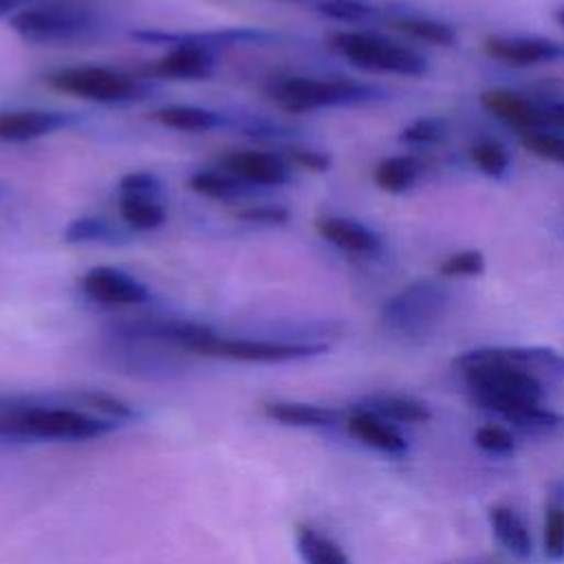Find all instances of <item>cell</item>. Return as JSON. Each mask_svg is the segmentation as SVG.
Returning a JSON list of instances; mask_svg holds the SVG:
<instances>
[{
	"instance_id": "obj_2",
	"label": "cell",
	"mask_w": 564,
	"mask_h": 564,
	"mask_svg": "<svg viewBox=\"0 0 564 564\" xmlns=\"http://www.w3.org/2000/svg\"><path fill=\"white\" fill-rule=\"evenodd\" d=\"M267 97L284 112H313L333 106H361L386 99V93L372 84L348 77H308L289 75L267 84Z\"/></svg>"
},
{
	"instance_id": "obj_9",
	"label": "cell",
	"mask_w": 564,
	"mask_h": 564,
	"mask_svg": "<svg viewBox=\"0 0 564 564\" xmlns=\"http://www.w3.org/2000/svg\"><path fill=\"white\" fill-rule=\"evenodd\" d=\"M172 350H163V344H156V341L128 339V337L112 335L108 357L112 359V366L130 375L170 377L185 368L183 359L172 355Z\"/></svg>"
},
{
	"instance_id": "obj_37",
	"label": "cell",
	"mask_w": 564,
	"mask_h": 564,
	"mask_svg": "<svg viewBox=\"0 0 564 564\" xmlns=\"http://www.w3.org/2000/svg\"><path fill=\"white\" fill-rule=\"evenodd\" d=\"M522 143L535 156L564 165V139L562 137L551 134L546 130H531V132L522 134Z\"/></svg>"
},
{
	"instance_id": "obj_36",
	"label": "cell",
	"mask_w": 564,
	"mask_h": 564,
	"mask_svg": "<svg viewBox=\"0 0 564 564\" xmlns=\"http://www.w3.org/2000/svg\"><path fill=\"white\" fill-rule=\"evenodd\" d=\"M474 441H476V445L482 452H487L491 456H507V454H511L516 449L513 434L507 427L494 425V423L478 427L474 432Z\"/></svg>"
},
{
	"instance_id": "obj_3",
	"label": "cell",
	"mask_w": 564,
	"mask_h": 564,
	"mask_svg": "<svg viewBox=\"0 0 564 564\" xmlns=\"http://www.w3.org/2000/svg\"><path fill=\"white\" fill-rule=\"evenodd\" d=\"M9 26L22 42L37 46L84 44L97 40L106 29L93 9L66 2L20 9L11 15Z\"/></svg>"
},
{
	"instance_id": "obj_15",
	"label": "cell",
	"mask_w": 564,
	"mask_h": 564,
	"mask_svg": "<svg viewBox=\"0 0 564 564\" xmlns=\"http://www.w3.org/2000/svg\"><path fill=\"white\" fill-rule=\"evenodd\" d=\"M216 53L200 44H174L148 70L163 79H207L214 73Z\"/></svg>"
},
{
	"instance_id": "obj_4",
	"label": "cell",
	"mask_w": 564,
	"mask_h": 564,
	"mask_svg": "<svg viewBox=\"0 0 564 564\" xmlns=\"http://www.w3.org/2000/svg\"><path fill=\"white\" fill-rule=\"evenodd\" d=\"M185 352L200 357H220L249 364H286L319 357L328 352L326 341H291L264 337H225L207 328L200 337L187 344Z\"/></svg>"
},
{
	"instance_id": "obj_14",
	"label": "cell",
	"mask_w": 564,
	"mask_h": 564,
	"mask_svg": "<svg viewBox=\"0 0 564 564\" xmlns=\"http://www.w3.org/2000/svg\"><path fill=\"white\" fill-rule=\"evenodd\" d=\"M77 119L70 112L44 108L0 110V141L29 143L73 126Z\"/></svg>"
},
{
	"instance_id": "obj_28",
	"label": "cell",
	"mask_w": 564,
	"mask_h": 564,
	"mask_svg": "<svg viewBox=\"0 0 564 564\" xmlns=\"http://www.w3.org/2000/svg\"><path fill=\"white\" fill-rule=\"evenodd\" d=\"M297 551L304 564H350L348 555L337 542L311 527L297 529Z\"/></svg>"
},
{
	"instance_id": "obj_21",
	"label": "cell",
	"mask_w": 564,
	"mask_h": 564,
	"mask_svg": "<svg viewBox=\"0 0 564 564\" xmlns=\"http://www.w3.org/2000/svg\"><path fill=\"white\" fill-rule=\"evenodd\" d=\"M357 408H364L392 425L425 423L432 416L430 408L423 401L414 397H403V394H370Z\"/></svg>"
},
{
	"instance_id": "obj_27",
	"label": "cell",
	"mask_w": 564,
	"mask_h": 564,
	"mask_svg": "<svg viewBox=\"0 0 564 564\" xmlns=\"http://www.w3.org/2000/svg\"><path fill=\"white\" fill-rule=\"evenodd\" d=\"M507 423H511L513 427H518L524 434H533V436H555L560 432H564V416L551 408H546L544 403H529L522 405L518 410H513L511 414L505 416Z\"/></svg>"
},
{
	"instance_id": "obj_25",
	"label": "cell",
	"mask_w": 564,
	"mask_h": 564,
	"mask_svg": "<svg viewBox=\"0 0 564 564\" xmlns=\"http://www.w3.org/2000/svg\"><path fill=\"white\" fill-rule=\"evenodd\" d=\"M128 240V231L101 216L73 218L64 229V242L68 245H123Z\"/></svg>"
},
{
	"instance_id": "obj_26",
	"label": "cell",
	"mask_w": 564,
	"mask_h": 564,
	"mask_svg": "<svg viewBox=\"0 0 564 564\" xmlns=\"http://www.w3.org/2000/svg\"><path fill=\"white\" fill-rule=\"evenodd\" d=\"M421 165L414 156L408 154H394L386 156L375 167V183L379 189L388 194H401L414 185L419 178Z\"/></svg>"
},
{
	"instance_id": "obj_29",
	"label": "cell",
	"mask_w": 564,
	"mask_h": 564,
	"mask_svg": "<svg viewBox=\"0 0 564 564\" xmlns=\"http://www.w3.org/2000/svg\"><path fill=\"white\" fill-rule=\"evenodd\" d=\"M394 26L408 33L414 40L434 44V46H452L456 42V31L447 22H438L423 15H403L394 20Z\"/></svg>"
},
{
	"instance_id": "obj_6",
	"label": "cell",
	"mask_w": 564,
	"mask_h": 564,
	"mask_svg": "<svg viewBox=\"0 0 564 564\" xmlns=\"http://www.w3.org/2000/svg\"><path fill=\"white\" fill-rule=\"evenodd\" d=\"M452 293L436 280H416L394 293L381 308V322L388 330L421 339L438 326L447 313Z\"/></svg>"
},
{
	"instance_id": "obj_19",
	"label": "cell",
	"mask_w": 564,
	"mask_h": 564,
	"mask_svg": "<svg viewBox=\"0 0 564 564\" xmlns=\"http://www.w3.org/2000/svg\"><path fill=\"white\" fill-rule=\"evenodd\" d=\"M346 430L352 438L381 454L401 456L408 452V441L401 436V432L392 423L379 419L364 408H355L350 412V416L346 419Z\"/></svg>"
},
{
	"instance_id": "obj_22",
	"label": "cell",
	"mask_w": 564,
	"mask_h": 564,
	"mask_svg": "<svg viewBox=\"0 0 564 564\" xmlns=\"http://www.w3.org/2000/svg\"><path fill=\"white\" fill-rule=\"evenodd\" d=\"M264 414L282 425L295 427H328L339 421V412L326 405L297 403V401H269L262 405Z\"/></svg>"
},
{
	"instance_id": "obj_32",
	"label": "cell",
	"mask_w": 564,
	"mask_h": 564,
	"mask_svg": "<svg viewBox=\"0 0 564 564\" xmlns=\"http://www.w3.org/2000/svg\"><path fill=\"white\" fill-rule=\"evenodd\" d=\"M542 549L551 562L564 560V505L551 502L546 507Z\"/></svg>"
},
{
	"instance_id": "obj_41",
	"label": "cell",
	"mask_w": 564,
	"mask_h": 564,
	"mask_svg": "<svg viewBox=\"0 0 564 564\" xmlns=\"http://www.w3.org/2000/svg\"><path fill=\"white\" fill-rule=\"evenodd\" d=\"M553 18H555V22H557L560 26H564V4H560V7L553 11Z\"/></svg>"
},
{
	"instance_id": "obj_1",
	"label": "cell",
	"mask_w": 564,
	"mask_h": 564,
	"mask_svg": "<svg viewBox=\"0 0 564 564\" xmlns=\"http://www.w3.org/2000/svg\"><path fill=\"white\" fill-rule=\"evenodd\" d=\"M115 421H104L73 408L2 403L0 438L37 441H90L115 430Z\"/></svg>"
},
{
	"instance_id": "obj_38",
	"label": "cell",
	"mask_w": 564,
	"mask_h": 564,
	"mask_svg": "<svg viewBox=\"0 0 564 564\" xmlns=\"http://www.w3.org/2000/svg\"><path fill=\"white\" fill-rule=\"evenodd\" d=\"M280 156L295 167L308 170V172H326L330 167V156L322 150H313V148H297L291 145L284 152H280Z\"/></svg>"
},
{
	"instance_id": "obj_18",
	"label": "cell",
	"mask_w": 564,
	"mask_h": 564,
	"mask_svg": "<svg viewBox=\"0 0 564 564\" xmlns=\"http://www.w3.org/2000/svg\"><path fill=\"white\" fill-rule=\"evenodd\" d=\"M315 229L326 242L348 253L372 256L381 249V236L375 229L346 216H322L315 220Z\"/></svg>"
},
{
	"instance_id": "obj_34",
	"label": "cell",
	"mask_w": 564,
	"mask_h": 564,
	"mask_svg": "<svg viewBox=\"0 0 564 564\" xmlns=\"http://www.w3.org/2000/svg\"><path fill=\"white\" fill-rule=\"evenodd\" d=\"M485 271V256L478 249H465L447 256L438 264L443 278H476Z\"/></svg>"
},
{
	"instance_id": "obj_20",
	"label": "cell",
	"mask_w": 564,
	"mask_h": 564,
	"mask_svg": "<svg viewBox=\"0 0 564 564\" xmlns=\"http://www.w3.org/2000/svg\"><path fill=\"white\" fill-rule=\"evenodd\" d=\"M150 119L181 132H209L216 128H231V115L192 106V104H170L150 112Z\"/></svg>"
},
{
	"instance_id": "obj_16",
	"label": "cell",
	"mask_w": 564,
	"mask_h": 564,
	"mask_svg": "<svg viewBox=\"0 0 564 564\" xmlns=\"http://www.w3.org/2000/svg\"><path fill=\"white\" fill-rule=\"evenodd\" d=\"M480 106L491 112L494 117L513 123L522 128L524 132L531 130H544L553 119V112H546L524 99L522 95L509 90V88H491L480 95Z\"/></svg>"
},
{
	"instance_id": "obj_10",
	"label": "cell",
	"mask_w": 564,
	"mask_h": 564,
	"mask_svg": "<svg viewBox=\"0 0 564 564\" xmlns=\"http://www.w3.org/2000/svg\"><path fill=\"white\" fill-rule=\"evenodd\" d=\"M134 40L150 42V44H200L205 48L223 51L231 46H267L275 44L280 40L278 33L264 31V29H251V26H234V29H218V31H196V33H167V31H150L141 29L132 33Z\"/></svg>"
},
{
	"instance_id": "obj_35",
	"label": "cell",
	"mask_w": 564,
	"mask_h": 564,
	"mask_svg": "<svg viewBox=\"0 0 564 564\" xmlns=\"http://www.w3.org/2000/svg\"><path fill=\"white\" fill-rule=\"evenodd\" d=\"M447 134V126L441 117H421L405 126L399 134L403 143H416V145H427V143H438Z\"/></svg>"
},
{
	"instance_id": "obj_31",
	"label": "cell",
	"mask_w": 564,
	"mask_h": 564,
	"mask_svg": "<svg viewBox=\"0 0 564 564\" xmlns=\"http://www.w3.org/2000/svg\"><path fill=\"white\" fill-rule=\"evenodd\" d=\"M471 161H474V165L482 172V174H487V176H491V178H500L507 170H509V154H507V150L500 145V143H496V141H489V139H485V141H478V143H474L471 145Z\"/></svg>"
},
{
	"instance_id": "obj_42",
	"label": "cell",
	"mask_w": 564,
	"mask_h": 564,
	"mask_svg": "<svg viewBox=\"0 0 564 564\" xmlns=\"http://www.w3.org/2000/svg\"><path fill=\"white\" fill-rule=\"evenodd\" d=\"M553 119L564 128V108H557V110H553Z\"/></svg>"
},
{
	"instance_id": "obj_23",
	"label": "cell",
	"mask_w": 564,
	"mask_h": 564,
	"mask_svg": "<svg viewBox=\"0 0 564 564\" xmlns=\"http://www.w3.org/2000/svg\"><path fill=\"white\" fill-rule=\"evenodd\" d=\"M489 524L496 540L502 544L505 551L524 560L533 553V540L524 524V520L511 507H491L489 509Z\"/></svg>"
},
{
	"instance_id": "obj_39",
	"label": "cell",
	"mask_w": 564,
	"mask_h": 564,
	"mask_svg": "<svg viewBox=\"0 0 564 564\" xmlns=\"http://www.w3.org/2000/svg\"><path fill=\"white\" fill-rule=\"evenodd\" d=\"M236 218L245 223H256V225H284L289 220V209L278 205H251L240 209Z\"/></svg>"
},
{
	"instance_id": "obj_33",
	"label": "cell",
	"mask_w": 564,
	"mask_h": 564,
	"mask_svg": "<svg viewBox=\"0 0 564 564\" xmlns=\"http://www.w3.org/2000/svg\"><path fill=\"white\" fill-rule=\"evenodd\" d=\"M75 399H77L79 403H84V405H88V408H93V410L106 414V416H108L110 421H115V423L137 416L134 410H132V405H128L126 401H121V399H117V397H112V394H108V392H104V390H79V392L75 394Z\"/></svg>"
},
{
	"instance_id": "obj_12",
	"label": "cell",
	"mask_w": 564,
	"mask_h": 564,
	"mask_svg": "<svg viewBox=\"0 0 564 564\" xmlns=\"http://www.w3.org/2000/svg\"><path fill=\"white\" fill-rule=\"evenodd\" d=\"M220 167L251 187H278L291 181V165L280 152L229 150L220 156Z\"/></svg>"
},
{
	"instance_id": "obj_7",
	"label": "cell",
	"mask_w": 564,
	"mask_h": 564,
	"mask_svg": "<svg viewBox=\"0 0 564 564\" xmlns=\"http://www.w3.org/2000/svg\"><path fill=\"white\" fill-rule=\"evenodd\" d=\"M330 46L361 70L394 73L405 77H419L427 73V59L419 51L377 33L339 31L333 33Z\"/></svg>"
},
{
	"instance_id": "obj_40",
	"label": "cell",
	"mask_w": 564,
	"mask_h": 564,
	"mask_svg": "<svg viewBox=\"0 0 564 564\" xmlns=\"http://www.w3.org/2000/svg\"><path fill=\"white\" fill-rule=\"evenodd\" d=\"M24 0H0V18L2 15H13L15 9L22 4Z\"/></svg>"
},
{
	"instance_id": "obj_24",
	"label": "cell",
	"mask_w": 564,
	"mask_h": 564,
	"mask_svg": "<svg viewBox=\"0 0 564 564\" xmlns=\"http://www.w3.org/2000/svg\"><path fill=\"white\" fill-rule=\"evenodd\" d=\"M189 187H192V192H196L205 198H214V200H223V203L247 198L258 189V187H251L245 181L236 178L234 174L225 172L223 167L194 172L189 176Z\"/></svg>"
},
{
	"instance_id": "obj_30",
	"label": "cell",
	"mask_w": 564,
	"mask_h": 564,
	"mask_svg": "<svg viewBox=\"0 0 564 564\" xmlns=\"http://www.w3.org/2000/svg\"><path fill=\"white\" fill-rule=\"evenodd\" d=\"M317 11L324 18H330L337 22H348V24L372 22L381 15V11L377 7H370L359 0H319Z\"/></svg>"
},
{
	"instance_id": "obj_11",
	"label": "cell",
	"mask_w": 564,
	"mask_h": 564,
	"mask_svg": "<svg viewBox=\"0 0 564 564\" xmlns=\"http://www.w3.org/2000/svg\"><path fill=\"white\" fill-rule=\"evenodd\" d=\"M79 286L86 297L104 306H139L150 300V289L141 280L108 264L90 267L82 275Z\"/></svg>"
},
{
	"instance_id": "obj_17",
	"label": "cell",
	"mask_w": 564,
	"mask_h": 564,
	"mask_svg": "<svg viewBox=\"0 0 564 564\" xmlns=\"http://www.w3.org/2000/svg\"><path fill=\"white\" fill-rule=\"evenodd\" d=\"M480 350L496 361L538 377L540 381L564 377V355L546 346H489Z\"/></svg>"
},
{
	"instance_id": "obj_13",
	"label": "cell",
	"mask_w": 564,
	"mask_h": 564,
	"mask_svg": "<svg viewBox=\"0 0 564 564\" xmlns=\"http://www.w3.org/2000/svg\"><path fill=\"white\" fill-rule=\"evenodd\" d=\"M485 51L489 57L516 68L564 59L562 42L538 35H489Z\"/></svg>"
},
{
	"instance_id": "obj_5",
	"label": "cell",
	"mask_w": 564,
	"mask_h": 564,
	"mask_svg": "<svg viewBox=\"0 0 564 564\" xmlns=\"http://www.w3.org/2000/svg\"><path fill=\"white\" fill-rule=\"evenodd\" d=\"M46 84L57 93L95 104H130L152 90L145 77L110 66H66L46 75Z\"/></svg>"
},
{
	"instance_id": "obj_8",
	"label": "cell",
	"mask_w": 564,
	"mask_h": 564,
	"mask_svg": "<svg viewBox=\"0 0 564 564\" xmlns=\"http://www.w3.org/2000/svg\"><path fill=\"white\" fill-rule=\"evenodd\" d=\"M121 220L137 231H152L165 225L167 212L163 205V183L156 174L137 170L119 178L117 185Z\"/></svg>"
}]
</instances>
